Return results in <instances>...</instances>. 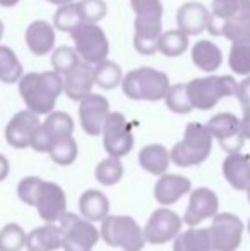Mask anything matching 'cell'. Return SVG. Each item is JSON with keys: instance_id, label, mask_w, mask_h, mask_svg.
<instances>
[{"instance_id": "29", "label": "cell", "mask_w": 250, "mask_h": 251, "mask_svg": "<svg viewBox=\"0 0 250 251\" xmlns=\"http://www.w3.org/2000/svg\"><path fill=\"white\" fill-rule=\"evenodd\" d=\"M24 69L12 48L0 45V82L16 84L23 77Z\"/></svg>"}, {"instance_id": "48", "label": "cell", "mask_w": 250, "mask_h": 251, "mask_svg": "<svg viewBox=\"0 0 250 251\" xmlns=\"http://www.w3.org/2000/svg\"><path fill=\"white\" fill-rule=\"evenodd\" d=\"M245 3H247V9H249V12H250V0H245Z\"/></svg>"}, {"instance_id": "3", "label": "cell", "mask_w": 250, "mask_h": 251, "mask_svg": "<svg viewBox=\"0 0 250 251\" xmlns=\"http://www.w3.org/2000/svg\"><path fill=\"white\" fill-rule=\"evenodd\" d=\"M122 91L132 101H161L170 87L165 72L153 67H139L122 77Z\"/></svg>"}, {"instance_id": "41", "label": "cell", "mask_w": 250, "mask_h": 251, "mask_svg": "<svg viewBox=\"0 0 250 251\" xmlns=\"http://www.w3.org/2000/svg\"><path fill=\"white\" fill-rule=\"evenodd\" d=\"M79 9L84 17V23H96L101 21L108 12V7L105 0H81Z\"/></svg>"}, {"instance_id": "8", "label": "cell", "mask_w": 250, "mask_h": 251, "mask_svg": "<svg viewBox=\"0 0 250 251\" xmlns=\"http://www.w3.org/2000/svg\"><path fill=\"white\" fill-rule=\"evenodd\" d=\"M62 248L65 251H93L100 241V231L87 219L74 214H65L60 217Z\"/></svg>"}, {"instance_id": "24", "label": "cell", "mask_w": 250, "mask_h": 251, "mask_svg": "<svg viewBox=\"0 0 250 251\" xmlns=\"http://www.w3.org/2000/svg\"><path fill=\"white\" fill-rule=\"evenodd\" d=\"M190 56H192L194 65L206 74H214L216 70H220L223 63L221 48L209 40H199L197 43H194Z\"/></svg>"}, {"instance_id": "25", "label": "cell", "mask_w": 250, "mask_h": 251, "mask_svg": "<svg viewBox=\"0 0 250 251\" xmlns=\"http://www.w3.org/2000/svg\"><path fill=\"white\" fill-rule=\"evenodd\" d=\"M170 151L161 144H149L144 146L139 152V164L144 171L151 173V175L161 176L168 171L170 168Z\"/></svg>"}, {"instance_id": "37", "label": "cell", "mask_w": 250, "mask_h": 251, "mask_svg": "<svg viewBox=\"0 0 250 251\" xmlns=\"http://www.w3.org/2000/svg\"><path fill=\"white\" fill-rule=\"evenodd\" d=\"M26 232L17 224H7L0 229V251H21L26 248Z\"/></svg>"}, {"instance_id": "45", "label": "cell", "mask_w": 250, "mask_h": 251, "mask_svg": "<svg viewBox=\"0 0 250 251\" xmlns=\"http://www.w3.org/2000/svg\"><path fill=\"white\" fill-rule=\"evenodd\" d=\"M19 2L21 0H0V7H7L9 9V7H16Z\"/></svg>"}, {"instance_id": "4", "label": "cell", "mask_w": 250, "mask_h": 251, "mask_svg": "<svg viewBox=\"0 0 250 251\" xmlns=\"http://www.w3.org/2000/svg\"><path fill=\"white\" fill-rule=\"evenodd\" d=\"M211 151H213V135L206 128V125L190 122L185 128L184 139L173 146L170 157L171 162L180 168H190L202 164L209 157Z\"/></svg>"}, {"instance_id": "5", "label": "cell", "mask_w": 250, "mask_h": 251, "mask_svg": "<svg viewBox=\"0 0 250 251\" xmlns=\"http://www.w3.org/2000/svg\"><path fill=\"white\" fill-rule=\"evenodd\" d=\"M238 82L231 75H214L192 79L187 84V94L194 109L209 111L223 98H231L237 93Z\"/></svg>"}, {"instance_id": "12", "label": "cell", "mask_w": 250, "mask_h": 251, "mask_svg": "<svg viewBox=\"0 0 250 251\" xmlns=\"http://www.w3.org/2000/svg\"><path fill=\"white\" fill-rule=\"evenodd\" d=\"M182 229V219L170 208H158L151 214L146 227L142 229L146 243L151 245H167L173 241Z\"/></svg>"}, {"instance_id": "26", "label": "cell", "mask_w": 250, "mask_h": 251, "mask_svg": "<svg viewBox=\"0 0 250 251\" xmlns=\"http://www.w3.org/2000/svg\"><path fill=\"white\" fill-rule=\"evenodd\" d=\"M79 210L89 222H101L110 212V201L100 190H86L79 199Z\"/></svg>"}, {"instance_id": "23", "label": "cell", "mask_w": 250, "mask_h": 251, "mask_svg": "<svg viewBox=\"0 0 250 251\" xmlns=\"http://www.w3.org/2000/svg\"><path fill=\"white\" fill-rule=\"evenodd\" d=\"M28 251H55L62 248V229L55 222H47L26 236Z\"/></svg>"}, {"instance_id": "31", "label": "cell", "mask_w": 250, "mask_h": 251, "mask_svg": "<svg viewBox=\"0 0 250 251\" xmlns=\"http://www.w3.org/2000/svg\"><path fill=\"white\" fill-rule=\"evenodd\" d=\"M189 48V36L180 29H170L165 31L158 38V51H161L165 56H175L184 55Z\"/></svg>"}, {"instance_id": "6", "label": "cell", "mask_w": 250, "mask_h": 251, "mask_svg": "<svg viewBox=\"0 0 250 251\" xmlns=\"http://www.w3.org/2000/svg\"><path fill=\"white\" fill-rule=\"evenodd\" d=\"M100 236L108 246L124 251H140L146 245L140 226L129 215H107L101 221Z\"/></svg>"}, {"instance_id": "9", "label": "cell", "mask_w": 250, "mask_h": 251, "mask_svg": "<svg viewBox=\"0 0 250 251\" xmlns=\"http://www.w3.org/2000/svg\"><path fill=\"white\" fill-rule=\"evenodd\" d=\"M211 251H237L242 245L244 224L237 215L224 212L213 217V226L207 227Z\"/></svg>"}, {"instance_id": "39", "label": "cell", "mask_w": 250, "mask_h": 251, "mask_svg": "<svg viewBox=\"0 0 250 251\" xmlns=\"http://www.w3.org/2000/svg\"><path fill=\"white\" fill-rule=\"evenodd\" d=\"M79 62H81V56L77 55L74 47H60L52 53V67L60 75L67 74L69 70H72Z\"/></svg>"}, {"instance_id": "2", "label": "cell", "mask_w": 250, "mask_h": 251, "mask_svg": "<svg viewBox=\"0 0 250 251\" xmlns=\"http://www.w3.org/2000/svg\"><path fill=\"white\" fill-rule=\"evenodd\" d=\"M130 7L136 12L134 48L140 55H153L163 33V3L161 0H130Z\"/></svg>"}, {"instance_id": "43", "label": "cell", "mask_w": 250, "mask_h": 251, "mask_svg": "<svg viewBox=\"0 0 250 251\" xmlns=\"http://www.w3.org/2000/svg\"><path fill=\"white\" fill-rule=\"evenodd\" d=\"M240 125H242V133H244V137L250 140V106L244 108V116H242V120H240Z\"/></svg>"}, {"instance_id": "18", "label": "cell", "mask_w": 250, "mask_h": 251, "mask_svg": "<svg viewBox=\"0 0 250 251\" xmlns=\"http://www.w3.org/2000/svg\"><path fill=\"white\" fill-rule=\"evenodd\" d=\"M209 19L211 10L200 2H185L177 12L178 29L184 31L187 36H197L207 31Z\"/></svg>"}, {"instance_id": "49", "label": "cell", "mask_w": 250, "mask_h": 251, "mask_svg": "<svg viewBox=\"0 0 250 251\" xmlns=\"http://www.w3.org/2000/svg\"><path fill=\"white\" fill-rule=\"evenodd\" d=\"M247 197H249V201H250V186L247 188Z\"/></svg>"}, {"instance_id": "42", "label": "cell", "mask_w": 250, "mask_h": 251, "mask_svg": "<svg viewBox=\"0 0 250 251\" xmlns=\"http://www.w3.org/2000/svg\"><path fill=\"white\" fill-rule=\"evenodd\" d=\"M235 96L238 98L242 108H247V106H250V75H245V79L242 80V82H238Z\"/></svg>"}, {"instance_id": "27", "label": "cell", "mask_w": 250, "mask_h": 251, "mask_svg": "<svg viewBox=\"0 0 250 251\" xmlns=\"http://www.w3.org/2000/svg\"><path fill=\"white\" fill-rule=\"evenodd\" d=\"M93 75L96 86H100L105 91H111L117 86H120L124 72H122V67L118 63L105 58L93 67Z\"/></svg>"}, {"instance_id": "7", "label": "cell", "mask_w": 250, "mask_h": 251, "mask_svg": "<svg viewBox=\"0 0 250 251\" xmlns=\"http://www.w3.org/2000/svg\"><path fill=\"white\" fill-rule=\"evenodd\" d=\"M70 38L83 62L96 65L108 56L110 43H108L105 31L96 23H83L70 33Z\"/></svg>"}, {"instance_id": "47", "label": "cell", "mask_w": 250, "mask_h": 251, "mask_svg": "<svg viewBox=\"0 0 250 251\" xmlns=\"http://www.w3.org/2000/svg\"><path fill=\"white\" fill-rule=\"evenodd\" d=\"M2 38H3V23L0 21V41H2Z\"/></svg>"}, {"instance_id": "13", "label": "cell", "mask_w": 250, "mask_h": 251, "mask_svg": "<svg viewBox=\"0 0 250 251\" xmlns=\"http://www.w3.org/2000/svg\"><path fill=\"white\" fill-rule=\"evenodd\" d=\"M79 120L83 130L91 137H98L103 132L105 122L110 115V102L101 94H87L79 101Z\"/></svg>"}, {"instance_id": "33", "label": "cell", "mask_w": 250, "mask_h": 251, "mask_svg": "<svg viewBox=\"0 0 250 251\" xmlns=\"http://www.w3.org/2000/svg\"><path fill=\"white\" fill-rule=\"evenodd\" d=\"M242 14H250L245 0H213L209 24L223 23V21L242 16Z\"/></svg>"}, {"instance_id": "10", "label": "cell", "mask_w": 250, "mask_h": 251, "mask_svg": "<svg viewBox=\"0 0 250 251\" xmlns=\"http://www.w3.org/2000/svg\"><path fill=\"white\" fill-rule=\"evenodd\" d=\"M103 146L108 155L124 157L134 147V135L124 113L110 111L103 126Z\"/></svg>"}, {"instance_id": "16", "label": "cell", "mask_w": 250, "mask_h": 251, "mask_svg": "<svg viewBox=\"0 0 250 251\" xmlns=\"http://www.w3.org/2000/svg\"><path fill=\"white\" fill-rule=\"evenodd\" d=\"M220 208L218 195L209 188H197L190 195L187 212L184 215V222L189 227H195L200 222L214 217Z\"/></svg>"}, {"instance_id": "44", "label": "cell", "mask_w": 250, "mask_h": 251, "mask_svg": "<svg viewBox=\"0 0 250 251\" xmlns=\"http://www.w3.org/2000/svg\"><path fill=\"white\" fill-rule=\"evenodd\" d=\"M9 161H7V157L3 154H0V181H3V179L9 176Z\"/></svg>"}, {"instance_id": "50", "label": "cell", "mask_w": 250, "mask_h": 251, "mask_svg": "<svg viewBox=\"0 0 250 251\" xmlns=\"http://www.w3.org/2000/svg\"><path fill=\"white\" fill-rule=\"evenodd\" d=\"M249 232H250V221H249Z\"/></svg>"}, {"instance_id": "14", "label": "cell", "mask_w": 250, "mask_h": 251, "mask_svg": "<svg viewBox=\"0 0 250 251\" xmlns=\"http://www.w3.org/2000/svg\"><path fill=\"white\" fill-rule=\"evenodd\" d=\"M40 125V115L33 113L31 109L26 108L23 111H17L5 126L7 144L14 149H26L31 146L33 135Z\"/></svg>"}, {"instance_id": "32", "label": "cell", "mask_w": 250, "mask_h": 251, "mask_svg": "<svg viewBox=\"0 0 250 251\" xmlns=\"http://www.w3.org/2000/svg\"><path fill=\"white\" fill-rule=\"evenodd\" d=\"M84 23V17L81 14L79 3L70 2L65 5H60L54 16V27L62 33H72L76 27H79Z\"/></svg>"}, {"instance_id": "17", "label": "cell", "mask_w": 250, "mask_h": 251, "mask_svg": "<svg viewBox=\"0 0 250 251\" xmlns=\"http://www.w3.org/2000/svg\"><path fill=\"white\" fill-rule=\"evenodd\" d=\"M93 65L81 60L72 70L63 74V93L70 101H81L93 93Z\"/></svg>"}, {"instance_id": "21", "label": "cell", "mask_w": 250, "mask_h": 251, "mask_svg": "<svg viewBox=\"0 0 250 251\" xmlns=\"http://www.w3.org/2000/svg\"><path fill=\"white\" fill-rule=\"evenodd\" d=\"M223 176L235 190H247L250 186V155L233 152L223 161Z\"/></svg>"}, {"instance_id": "40", "label": "cell", "mask_w": 250, "mask_h": 251, "mask_svg": "<svg viewBox=\"0 0 250 251\" xmlns=\"http://www.w3.org/2000/svg\"><path fill=\"white\" fill-rule=\"evenodd\" d=\"M41 183H43V179L38 178V176H26V178H23L19 181V185H17V195H19V199L26 205L34 207V201H36Z\"/></svg>"}, {"instance_id": "35", "label": "cell", "mask_w": 250, "mask_h": 251, "mask_svg": "<svg viewBox=\"0 0 250 251\" xmlns=\"http://www.w3.org/2000/svg\"><path fill=\"white\" fill-rule=\"evenodd\" d=\"M77 152H79L77 142H76V139L70 135V137H63V139L55 140V142L52 144L48 154H50L52 161H54L55 164L70 166L77 159Z\"/></svg>"}, {"instance_id": "28", "label": "cell", "mask_w": 250, "mask_h": 251, "mask_svg": "<svg viewBox=\"0 0 250 251\" xmlns=\"http://www.w3.org/2000/svg\"><path fill=\"white\" fill-rule=\"evenodd\" d=\"M173 251H211L209 231L190 227L184 234H178L175 238Z\"/></svg>"}, {"instance_id": "46", "label": "cell", "mask_w": 250, "mask_h": 251, "mask_svg": "<svg viewBox=\"0 0 250 251\" xmlns=\"http://www.w3.org/2000/svg\"><path fill=\"white\" fill-rule=\"evenodd\" d=\"M47 2H50V3H54V5H65V3H70V2H74V0H47Z\"/></svg>"}, {"instance_id": "19", "label": "cell", "mask_w": 250, "mask_h": 251, "mask_svg": "<svg viewBox=\"0 0 250 251\" xmlns=\"http://www.w3.org/2000/svg\"><path fill=\"white\" fill-rule=\"evenodd\" d=\"M24 40H26L28 48H29V51L34 56H45L54 51L57 34H55V27L50 23H47L43 19H38L33 21L28 26Z\"/></svg>"}, {"instance_id": "1", "label": "cell", "mask_w": 250, "mask_h": 251, "mask_svg": "<svg viewBox=\"0 0 250 251\" xmlns=\"http://www.w3.org/2000/svg\"><path fill=\"white\" fill-rule=\"evenodd\" d=\"M63 93V77L55 70L23 74L19 79V94L28 109L36 115L54 111L57 100Z\"/></svg>"}, {"instance_id": "30", "label": "cell", "mask_w": 250, "mask_h": 251, "mask_svg": "<svg viewBox=\"0 0 250 251\" xmlns=\"http://www.w3.org/2000/svg\"><path fill=\"white\" fill-rule=\"evenodd\" d=\"M41 126L48 133L52 142L63 139V137H70L74 133V120L65 111H50Z\"/></svg>"}, {"instance_id": "15", "label": "cell", "mask_w": 250, "mask_h": 251, "mask_svg": "<svg viewBox=\"0 0 250 251\" xmlns=\"http://www.w3.org/2000/svg\"><path fill=\"white\" fill-rule=\"evenodd\" d=\"M40 217L45 222H57L67 212V197L62 186L52 181H43L34 201Z\"/></svg>"}, {"instance_id": "34", "label": "cell", "mask_w": 250, "mask_h": 251, "mask_svg": "<svg viewBox=\"0 0 250 251\" xmlns=\"http://www.w3.org/2000/svg\"><path fill=\"white\" fill-rule=\"evenodd\" d=\"M94 176H96V181L100 183L101 186L117 185L122 179V176H124V166H122V162H120V157L110 155V157L103 159V161L96 166Z\"/></svg>"}, {"instance_id": "36", "label": "cell", "mask_w": 250, "mask_h": 251, "mask_svg": "<svg viewBox=\"0 0 250 251\" xmlns=\"http://www.w3.org/2000/svg\"><path fill=\"white\" fill-rule=\"evenodd\" d=\"M163 101L167 104V108L170 111L177 113V115H187L194 109L187 94V84H173V86H170Z\"/></svg>"}, {"instance_id": "22", "label": "cell", "mask_w": 250, "mask_h": 251, "mask_svg": "<svg viewBox=\"0 0 250 251\" xmlns=\"http://www.w3.org/2000/svg\"><path fill=\"white\" fill-rule=\"evenodd\" d=\"M213 36H224L231 43H250V14L231 17L223 23L207 26Z\"/></svg>"}, {"instance_id": "38", "label": "cell", "mask_w": 250, "mask_h": 251, "mask_svg": "<svg viewBox=\"0 0 250 251\" xmlns=\"http://www.w3.org/2000/svg\"><path fill=\"white\" fill-rule=\"evenodd\" d=\"M228 63L237 75H250V43H231Z\"/></svg>"}, {"instance_id": "20", "label": "cell", "mask_w": 250, "mask_h": 251, "mask_svg": "<svg viewBox=\"0 0 250 251\" xmlns=\"http://www.w3.org/2000/svg\"><path fill=\"white\" fill-rule=\"evenodd\" d=\"M192 188L190 179L180 175H161V178L154 185V199L161 205L177 203L184 195H187Z\"/></svg>"}, {"instance_id": "11", "label": "cell", "mask_w": 250, "mask_h": 251, "mask_svg": "<svg viewBox=\"0 0 250 251\" xmlns=\"http://www.w3.org/2000/svg\"><path fill=\"white\" fill-rule=\"evenodd\" d=\"M206 128L209 130L213 139L220 142L221 149L228 154L240 152L244 147L245 137L242 133L240 120L233 113H218L206 123Z\"/></svg>"}]
</instances>
